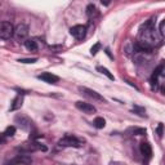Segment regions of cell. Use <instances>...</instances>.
<instances>
[{"label": "cell", "instance_id": "obj_1", "mask_svg": "<svg viewBox=\"0 0 165 165\" xmlns=\"http://www.w3.org/2000/svg\"><path fill=\"white\" fill-rule=\"evenodd\" d=\"M14 38L18 41H26L28 36V26L25 23H19L14 27Z\"/></svg>", "mask_w": 165, "mask_h": 165}, {"label": "cell", "instance_id": "obj_2", "mask_svg": "<svg viewBox=\"0 0 165 165\" xmlns=\"http://www.w3.org/2000/svg\"><path fill=\"white\" fill-rule=\"evenodd\" d=\"M81 145V141L77 139L76 137H72V135H66V137L58 141L60 147H80Z\"/></svg>", "mask_w": 165, "mask_h": 165}, {"label": "cell", "instance_id": "obj_3", "mask_svg": "<svg viewBox=\"0 0 165 165\" xmlns=\"http://www.w3.org/2000/svg\"><path fill=\"white\" fill-rule=\"evenodd\" d=\"M14 35V27L10 22H0V38L8 40Z\"/></svg>", "mask_w": 165, "mask_h": 165}, {"label": "cell", "instance_id": "obj_4", "mask_svg": "<svg viewBox=\"0 0 165 165\" xmlns=\"http://www.w3.org/2000/svg\"><path fill=\"white\" fill-rule=\"evenodd\" d=\"M14 123L18 124L22 129H25V130H31L32 129V121H31V119H28L26 115L18 113L17 116L14 118Z\"/></svg>", "mask_w": 165, "mask_h": 165}, {"label": "cell", "instance_id": "obj_5", "mask_svg": "<svg viewBox=\"0 0 165 165\" xmlns=\"http://www.w3.org/2000/svg\"><path fill=\"white\" fill-rule=\"evenodd\" d=\"M79 90H80L84 96H87V97H89V98H92V99H94V101H98V102H105V101H106L105 97H102L98 92L93 90V89L85 88V87H79Z\"/></svg>", "mask_w": 165, "mask_h": 165}, {"label": "cell", "instance_id": "obj_6", "mask_svg": "<svg viewBox=\"0 0 165 165\" xmlns=\"http://www.w3.org/2000/svg\"><path fill=\"white\" fill-rule=\"evenodd\" d=\"M21 151H26V152H32V151H38V150H41V151H47V147L40 145L38 142H31V143H25L19 147Z\"/></svg>", "mask_w": 165, "mask_h": 165}, {"label": "cell", "instance_id": "obj_7", "mask_svg": "<svg viewBox=\"0 0 165 165\" xmlns=\"http://www.w3.org/2000/svg\"><path fill=\"white\" fill-rule=\"evenodd\" d=\"M70 32L75 39H83L85 36V32H87V27L83 25H76L70 28Z\"/></svg>", "mask_w": 165, "mask_h": 165}, {"label": "cell", "instance_id": "obj_8", "mask_svg": "<svg viewBox=\"0 0 165 165\" xmlns=\"http://www.w3.org/2000/svg\"><path fill=\"white\" fill-rule=\"evenodd\" d=\"M76 109L83 111L84 113H94L96 112V107L90 105V103H87V102H83V101H77L76 102Z\"/></svg>", "mask_w": 165, "mask_h": 165}, {"label": "cell", "instance_id": "obj_9", "mask_svg": "<svg viewBox=\"0 0 165 165\" xmlns=\"http://www.w3.org/2000/svg\"><path fill=\"white\" fill-rule=\"evenodd\" d=\"M38 77L40 79V80L48 83V84H56V83L60 81V77L57 75H54V74H52V72H43Z\"/></svg>", "mask_w": 165, "mask_h": 165}, {"label": "cell", "instance_id": "obj_10", "mask_svg": "<svg viewBox=\"0 0 165 165\" xmlns=\"http://www.w3.org/2000/svg\"><path fill=\"white\" fill-rule=\"evenodd\" d=\"M32 163V159L27 155H18L12 160V164L16 165H30Z\"/></svg>", "mask_w": 165, "mask_h": 165}, {"label": "cell", "instance_id": "obj_11", "mask_svg": "<svg viewBox=\"0 0 165 165\" xmlns=\"http://www.w3.org/2000/svg\"><path fill=\"white\" fill-rule=\"evenodd\" d=\"M22 103H23V94H18L13 99V102L10 105V111H16V110L21 109V107H22Z\"/></svg>", "mask_w": 165, "mask_h": 165}, {"label": "cell", "instance_id": "obj_12", "mask_svg": "<svg viewBox=\"0 0 165 165\" xmlns=\"http://www.w3.org/2000/svg\"><path fill=\"white\" fill-rule=\"evenodd\" d=\"M139 150H141V154L143 156H146V157H151L152 156V148H151V146H150V143H147V142L141 143Z\"/></svg>", "mask_w": 165, "mask_h": 165}, {"label": "cell", "instance_id": "obj_13", "mask_svg": "<svg viewBox=\"0 0 165 165\" xmlns=\"http://www.w3.org/2000/svg\"><path fill=\"white\" fill-rule=\"evenodd\" d=\"M23 43H25V47H26L27 51L35 52V51L38 49V43H36V40H34V39H27V40L23 41Z\"/></svg>", "mask_w": 165, "mask_h": 165}, {"label": "cell", "instance_id": "obj_14", "mask_svg": "<svg viewBox=\"0 0 165 165\" xmlns=\"http://www.w3.org/2000/svg\"><path fill=\"white\" fill-rule=\"evenodd\" d=\"M93 125H94V128H97V129H103L105 125H106V120L103 118L98 116V118L94 119V121H93Z\"/></svg>", "mask_w": 165, "mask_h": 165}, {"label": "cell", "instance_id": "obj_15", "mask_svg": "<svg viewBox=\"0 0 165 165\" xmlns=\"http://www.w3.org/2000/svg\"><path fill=\"white\" fill-rule=\"evenodd\" d=\"M97 71H98V72H101L102 75H105V76H107V77H109L110 79V80H113V75L110 72V71L109 70H107L106 67H102V66H97Z\"/></svg>", "mask_w": 165, "mask_h": 165}, {"label": "cell", "instance_id": "obj_16", "mask_svg": "<svg viewBox=\"0 0 165 165\" xmlns=\"http://www.w3.org/2000/svg\"><path fill=\"white\" fill-rule=\"evenodd\" d=\"M87 14H88V17H89V18H92V17L97 16V14H98V12H97V8H96V5H93V4H89V5L87 6Z\"/></svg>", "mask_w": 165, "mask_h": 165}, {"label": "cell", "instance_id": "obj_17", "mask_svg": "<svg viewBox=\"0 0 165 165\" xmlns=\"http://www.w3.org/2000/svg\"><path fill=\"white\" fill-rule=\"evenodd\" d=\"M16 134V126L14 125H10L5 129V132H4V137H13V135Z\"/></svg>", "mask_w": 165, "mask_h": 165}, {"label": "cell", "instance_id": "obj_18", "mask_svg": "<svg viewBox=\"0 0 165 165\" xmlns=\"http://www.w3.org/2000/svg\"><path fill=\"white\" fill-rule=\"evenodd\" d=\"M133 111H134V113L139 115V116L146 118V110L143 109V107H139V106H133Z\"/></svg>", "mask_w": 165, "mask_h": 165}, {"label": "cell", "instance_id": "obj_19", "mask_svg": "<svg viewBox=\"0 0 165 165\" xmlns=\"http://www.w3.org/2000/svg\"><path fill=\"white\" fill-rule=\"evenodd\" d=\"M130 132L135 135H145L146 134V129H143V128H133L130 129Z\"/></svg>", "mask_w": 165, "mask_h": 165}, {"label": "cell", "instance_id": "obj_20", "mask_svg": "<svg viewBox=\"0 0 165 165\" xmlns=\"http://www.w3.org/2000/svg\"><path fill=\"white\" fill-rule=\"evenodd\" d=\"M124 49H125V53H126L128 56H130V54H132V53L134 52V48H133V44H132V43H130V41H128V43H126V45H125V48H124Z\"/></svg>", "mask_w": 165, "mask_h": 165}, {"label": "cell", "instance_id": "obj_21", "mask_svg": "<svg viewBox=\"0 0 165 165\" xmlns=\"http://www.w3.org/2000/svg\"><path fill=\"white\" fill-rule=\"evenodd\" d=\"M101 49V44L99 43H97V44H94L92 48H90V53H92V56H96L97 53H98V51Z\"/></svg>", "mask_w": 165, "mask_h": 165}, {"label": "cell", "instance_id": "obj_22", "mask_svg": "<svg viewBox=\"0 0 165 165\" xmlns=\"http://www.w3.org/2000/svg\"><path fill=\"white\" fill-rule=\"evenodd\" d=\"M164 27H165V21H161V22H160V27H159V35H160V38H161V39L164 38V35H165Z\"/></svg>", "mask_w": 165, "mask_h": 165}, {"label": "cell", "instance_id": "obj_23", "mask_svg": "<svg viewBox=\"0 0 165 165\" xmlns=\"http://www.w3.org/2000/svg\"><path fill=\"white\" fill-rule=\"evenodd\" d=\"M38 61V58H22L19 60L18 62H22V63H35Z\"/></svg>", "mask_w": 165, "mask_h": 165}, {"label": "cell", "instance_id": "obj_24", "mask_svg": "<svg viewBox=\"0 0 165 165\" xmlns=\"http://www.w3.org/2000/svg\"><path fill=\"white\" fill-rule=\"evenodd\" d=\"M163 128H164V125L160 123V124H159V126H157V135H159L160 138L163 137V134H164V133H163Z\"/></svg>", "mask_w": 165, "mask_h": 165}, {"label": "cell", "instance_id": "obj_25", "mask_svg": "<svg viewBox=\"0 0 165 165\" xmlns=\"http://www.w3.org/2000/svg\"><path fill=\"white\" fill-rule=\"evenodd\" d=\"M111 165H126L125 163H120V161H115V163H112Z\"/></svg>", "mask_w": 165, "mask_h": 165}, {"label": "cell", "instance_id": "obj_26", "mask_svg": "<svg viewBox=\"0 0 165 165\" xmlns=\"http://www.w3.org/2000/svg\"><path fill=\"white\" fill-rule=\"evenodd\" d=\"M4 141H5V137H4V134H2V135H0V145L4 143Z\"/></svg>", "mask_w": 165, "mask_h": 165}, {"label": "cell", "instance_id": "obj_27", "mask_svg": "<svg viewBox=\"0 0 165 165\" xmlns=\"http://www.w3.org/2000/svg\"><path fill=\"white\" fill-rule=\"evenodd\" d=\"M102 4H105V5H109V4H110V2H102Z\"/></svg>", "mask_w": 165, "mask_h": 165}]
</instances>
